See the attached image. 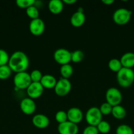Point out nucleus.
Wrapping results in <instances>:
<instances>
[{
  "label": "nucleus",
  "instance_id": "1",
  "mask_svg": "<svg viewBox=\"0 0 134 134\" xmlns=\"http://www.w3.org/2000/svg\"><path fill=\"white\" fill-rule=\"evenodd\" d=\"M30 61L27 55L22 51H16L9 58L8 65L16 73L24 72L28 69Z\"/></svg>",
  "mask_w": 134,
  "mask_h": 134
},
{
  "label": "nucleus",
  "instance_id": "2",
  "mask_svg": "<svg viewBox=\"0 0 134 134\" xmlns=\"http://www.w3.org/2000/svg\"><path fill=\"white\" fill-rule=\"evenodd\" d=\"M116 80L121 87H130L134 82V71L132 69L122 68L117 73Z\"/></svg>",
  "mask_w": 134,
  "mask_h": 134
},
{
  "label": "nucleus",
  "instance_id": "3",
  "mask_svg": "<svg viewBox=\"0 0 134 134\" xmlns=\"http://www.w3.org/2000/svg\"><path fill=\"white\" fill-rule=\"evenodd\" d=\"M132 12L125 8H120L114 11L112 15L114 22L120 26H123L128 23L131 20Z\"/></svg>",
  "mask_w": 134,
  "mask_h": 134
},
{
  "label": "nucleus",
  "instance_id": "4",
  "mask_svg": "<svg viewBox=\"0 0 134 134\" xmlns=\"http://www.w3.org/2000/svg\"><path fill=\"white\" fill-rule=\"evenodd\" d=\"M13 82L16 88L18 90H26L32 82L30 73L24 71L16 73L13 79Z\"/></svg>",
  "mask_w": 134,
  "mask_h": 134
},
{
  "label": "nucleus",
  "instance_id": "5",
  "mask_svg": "<svg viewBox=\"0 0 134 134\" xmlns=\"http://www.w3.org/2000/svg\"><path fill=\"white\" fill-rule=\"evenodd\" d=\"M85 118L86 122L89 126H97L102 120V115L100 111L99 108L93 107L87 111Z\"/></svg>",
  "mask_w": 134,
  "mask_h": 134
},
{
  "label": "nucleus",
  "instance_id": "6",
  "mask_svg": "<svg viewBox=\"0 0 134 134\" xmlns=\"http://www.w3.org/2000/svg\"><path fill=\"white\" fill-rule=\"evenodd\" d=\"M72 89V84L70 81L66 79L60 78L58 80L54 88L55 93L56 96L64 97L68 95Z\"/></svg>",
  "mask_w": 134,
  "mask_h": 134
},
{
  "label": "nucleus",
  "instance_id": "7",
  "mask_svg": "<svg viewBox=\"0 0 134 134\" xmlns=\"http://www.w3.org/2000/svg\"><path fill=\"white\" fill-rule=\"evenodd\" d=\"M106 100L112 107L120 105L122 101V94L120 90L114 87L109 88L106 92Z\"/></svg>",
  "mask_w": 134,
  "mask_h": 134
},
{
  "label": "nucleus",
  "instance_id": "8",
  "mask_svg": "<svg viewBox=\"0 0 134 134\" xmlns=\"http://www.w3.org/2000/svg\"><path fill=\"white\" fill-rule=\"evenodd\" d=\"M55 61L60 65L70 64L71 62V52L65 48H59L54 52Z\"/></svg>",
  "mask_w": 134,
  "mask_h": 134
},
{
  "label": "nucleus",
  "instance_id": "9",
  "mask_svg": "<svg viewBox=\"0 0 134 134\" xmlns=\"http://www.w3.org/2000/svg\"><path fill=\"white\" fill-rule=\"evenodd\" d=\"M45 26L43 20L41 18L32 20L29 24V30L34 36H39L43 34Z\"/></svg>",
  "mask_w": 134,
  "mask_h": 134
},
{
  "label": "nucleus",
  "instance_id": "10",
  "mask_svg": "<svg viewBox=\"0 0 134 134\" xmlns=\"http://www.w3.org/2000/svg\"><path fill=\"white\" fill-rule=\"evenodd\" d=\"M20 108L24 114L31 115L34 114L36 110V104L34 99L30 98H26L21 100Z\"/></svg>",
  "mask_w": 134,
  "mask_h": 134
},
{
  "label": "nucleus",
  "instance_id": "11",
  "mask_svg": "<svg viewBox=\"0 0 134 134\" xmlns=\"http://www.w3.org/2000/svg\"><path fill=\"white\" fill-rule=\"evenodd\" d=\"M43 90L44 88L42 86L40 82H32L26 89V93L28 98L35 99L42 96Z\"/></svg>",
  "mask_w": 134,
  "mask_h": 134
},
{
  "label": "nucleus",
  "instance_id": "12",
  "mask_svg": "<svg viewBox=\"0 0 134 134\" xmlns=\"http://www.w3.org/2000/svg\"><path fill=\"white\" fill-rule=\"evenodd\" d=\"M57 130L59 134H78L79 132L78 124H74L68 120L62 124H59Z\"/></svg>",
  "mask_w": 134,
  "mask_h": 134
},
{
  "label": "nucleus",
  "instance_id": "13",
  "mask_svg": "<svg viewBox=\"0 0 134 134\" xmlns=\"http://www.w3.org/2000/svg\"><path fill=\"white\" fill-rule=\"evenodd\" d=\"M67 117L68 121L78 124L81 122L84 118L83 112L78 107H72L67 111Z\"/></svg>",
  "mask_w": 134,
  "mask_h": 134
},
{
  "label": "nucleus",
  "instance_id": "14",
  "mask_svg": "<svg viewBox=\"0 0 134 134\" xmlns=\"http://www.w3.org/2000/svg\"><path fill=\"white\" fill-rule=\"evenodd\" d=\"M32 124L38 129H45L49 125V119L46 115L43 114H37L32 118Z\"/></svg>",
  "mask_w": 134,
  "mask_h": 134
},
{
  "label": "nucleus",
  "instance_id": "15",
  "mask_svg": "<svg viewBox=\"0 0 134 134\" xmlns=\"http://www.w3.org/2000/svg\"><path fill=\"white\" fill-rule=\"evenodd\" d=\"M123 68L132 69L134 67V53L131 52L123 54L120 59Z\"/></svg>",
  "mask_w": 134,
  "mask_h": 134
},
{
  "label": "nucleus",
  "instance_id": "16",
  "mask_svg": "<svg viewBox=\"0 0 134 134\" xmlns=\"http://www.w3.org/2000/svg\"><path fill=\"white\" fill-rule=\"evenodd\" d=\"M85 22V16L84 13L76 11L70 18V24L74 27H80L84 24Z\"/></svg>",
  "mask_w": 134,
  "mask_h": 134
},
{
  "label": "nucleus",
  "instance_id": "17",
  "mask_svg": "<svg viewBox=\"0 0 134 134\" xmlns=\"http://www.w3.org/2000/svg\"><path fill=\"white\" fill-rule=\"evenodd\" d=\"M48 9L52 14H60L64 9V3L60 0H51L49 2Z\"/></svg>",
  "mask_w": 134,
  "mask_h": 134
},
{
  "label": "nucleus",
  "instance_id": "18",
  "mask_svg": "<svg viewBox=\"0 0 134 134\" xmlns=\"http://www.w3.org/2000/svg\"><path fill=\"white\" fill-rule=\"evenodd\" d=\"M56 82H57V81L53 75L47 74L43 75V77L40 81V83L44 88L51 89L55 88Z\"/></svg>",
  "mask_w": 134,
  "mask_h": 134
},
{
  "label": "nucleus",
  "instance_id": "19",
  "mask_svg": "<svg viewBox=\"0 0 134 134\" xmlns=\"http://www.w3.org/2000/svg\"><path fill=\"white\" fill-rule=\"evenodd\" d=\"M111 114L113 117H114L115 119L121 120V119H123L126 117V110L124 107L119 105L112 107Z\"/></svg>",
  "mask_w": 134,
  "mask_h": 134
},
{
  "label": "nucleus",
  "instance_id": "20",
  "mask_svg": "<svg viewBox=\"0 0 134 134\" xmlns=\"http://www.w3.org/2000/svg\"><path fill=\"white\" fill-rule=\"evenodd\" d=\"M74 72L73 67L70 64L61 65L60 68V73L62 78L68 79L72 75Z\"/></svg>",
  "mask_w": 134,
  "mask_h": 134
},
{
  "label": "nucleus",
  "instance_id": "21",
  "mask_svg": "<svg viewBox=\"0 0 134 134\" xmlns=\"http://www.w3.org/2000/svg\"><path fill=\"white\" fill-rule=\"evenodd\" d=\"M108 66H109V69L110 71L115 73H118L123 67H122L121 62L119 59L117 58H112L109 62L108 64Z\"/></svg>",
  "mask_w": 134,
  "mask_h": 134
},
{
  "label": "nucleus",
  "instance_id": "22",
  "mask_svg": "<svg viewBox=\"0 0 134 134\" xmlns=\"http://www.w3.org/2000/svg\"><path fill=\"white\" fill-rule=\"evenodd\" d=\"M26 13L28 17L30 18V19L34 20L37 19V18H39V12L38 7L35 5H32V6L30 7L28 9H26Z\"/></svg>",
  "mask_w": 134,
  "mask_h": 134
},
{
  "label": "nucleus",
  "instance_id": "23",
  "mask_svg": "<svg viewBox=\"0 0 134 134\" xmlns=\"http://www.w3.org/2000/svg\"><path fill=\"white\" fill-rule=\"evenodd\" d=\"M97 128L99 132L102 134H106L109 133L111 129L110 124L105 120H102L98 125L97 126Z\"/></svg>",
  "mask_w": 134,
  "mask_h": 134
},
{
  "label": "nucleus",
  "instance_id": "24",
  "mask_svg": "<svg viewBox=\"0 0 134 134\" xmlns=\"http://www.w3.org/2000/svg\"><path fill=\"white\" fill-rule=\"evenodd\" d=\"M12 70L8 65L0 66V79L6 80L11 76Z\"/></svg>",
  "mask_w": 134,
  "mask_h": 134
},
{
  "label": "nucleus",
  "instance_id": "25",
  "mask_svg": "<svg viewBox=\"0 0 134 134\" xmlns=\"http://www.w3.org/2000/svg\"><path fill=\"white\" fill-rule=\"evenodd\" d=\"M84 58V52L80 50H76L71 52V62L74 63H80Z\"/></svg>",
  "mask_w": 134,
  "mask_h": 134
},
{
  "label": "nucleus",
  "instance_id": "26",
  "mask_svg": "<svg viewBox=\"0 0 134 134\" xmlns=\"http://www.w3.org/2000/svg\"><path fill=\"white\" fill-rule=\"evenodd\" d=\"M116 134H134V132L131 127L129 125L121 124L116 128Z\"/></svg>",
  "mask_w": 134,
  "mask_h": 134
},
{
  "label": "nucleus",
  "instance_id": "27",
  "mask_svg": "<svg viewBox=\"0 0 134 134\" xmlns=\"http://www.w3.org/2000/svg\"><path fill=\"white\" fill-rule=\"evenodd\" d=\"M55 120L59 124H62L68 121L67 113L64 111H59L55 114Z\"/></svg>",
  "mask_w": 134,
  "mask_h": 134
},
{
  "label": "nucleus",
  "instance_id": "28",
  "mask_svg": "<svg viewBox=\"0 0 134 134\" xmlns=\"http://www.w3.org/2000/svg\"><path fill=\"white\" fill-rule=\"evenodd\" d=\"M35 1L34 0H17L16 4L17 6L21 9H28L30 7L34 5Z\"/></svg>",
  "mask_w": 134,
  "mask_h": 134
},
{
  "label": "nucleus",
  "instance_id": "29",
  "mask_svg": "<svg viewBox=\"0 0 134 134\" xmlns=\"http://www.w3.org/2000/svg\"><path fill=\"white\" fill-rule=\"evenodd\" d=\"M30 75L32 82H40L41 80H42V77H43V75H42V71L38 70V69H34V70H33L30 73Z\"/></svg>",
  "mask_w": 134,
  "mask_h": 134
},
{
  "label": "nucleus",
  "instance_id": "30",
  "mask_svg": "<svg viewBox=\"0 0 134 134\" xmlns=\"http://www.w3.org/2000/svg\"><path fill=\"white\" fill-rule=\"evenodd\" d=\"M9 56L7 52L5 50L0 48V66L8 65L9 60Z\"/></svg>",
  "mask_w": 134,
  "mask_h": 134
},
{
  "label": "nucleus",
  "instance_id": "31",
  "mask_svg": "<svg viewBox=\"0 0 134 134\" xmlns=\"http://www.w3.org/2000/svg\"><path fill=\"white\" fill-rule=\"evenodd\" d=\"M99 109L101 114L102 115V116L103 115L106 116V115H109L110 114H111L112 109V106L110 105L107 102H105V103H103L102 104H101Z\"/></svg>",
  "mask_w": 134,
  "mask_h": 134
},
{
  "label": "nucleus",
  "instance_id": "32",
  "mask_svg": "<svg viewBox=\"0 0 134 134\" xmlns=\"http://www.w3.org/2000/svg\"><path fill=\"white\" fill-rule=\"evenodd\" d=\"M98 130L97 127L93 126H88L83 131L82 134H99Z\"/></svg>",
  "mask_w": 134,
  "mask_h": 134
},
{
  "label": "nucleus",
  "instance_id": "33",
  "mask_svg": "<svg viewBox=\"0 0 134 134\" xmlns=\"http://www.w3.org/2000/svg\"><path fill=\"white\" fill-rule=\"evenodd\" d=\"M63 3L67 4V5H73L77 2L76 0H63Z\"/></svg>",
  "mask_w": 134,
  "mask_h": 134
},
{
  "label": "nucleus",
  "instance_id": "34",
  "mask_svg": "<svg viewBox=\"0 0 134 134\" xmlns=\"http://www.w3.org/2000/svg\"><path fill=\"white\" fill-rule=\"evenodd\" d=\"M114 2V0H102V3L106 5H110Z\"/></svg>",
  "mask_w": 134,
  "mask_h": 134
}]
</instances>
